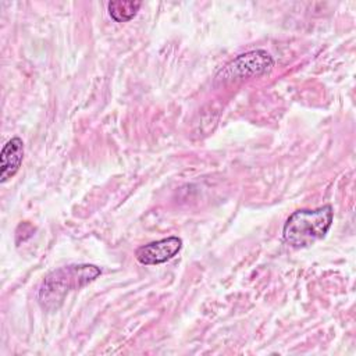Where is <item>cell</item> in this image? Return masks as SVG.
Returning <instances> with one entry per match:
<instances>
[{
    "instance_id": "cell-5",
    "label": "cell",
    "mask_w": 356,
    "mask_h": 356,
    "mask_svg": "<svg viewBox=\"0 0 356 356\" xmlns=\"http://www.w3.org/2000/svg\"><path fill=\"white\" fill-rule=\"evenodd\" d=\"M24 159V142L21 138H11L1 150L0 154V182L4 184L13 178L19 170Z\"/></svg>"
},
{
    "instance_id": "cell-3",
    "label": "cell",
    "mask_w": 356,
    "mask_h": 356,
    "mask_svg": "<svg viewBox=\"0 0 356 356\" xmlns=\"http://www.w3.org/2000/svg\"><path fill=\"white\" fill-rule=\"evenodd\" d=\"M273 67L274 60L266 50H252L245 54H239L236 58L229 61L218 71L216 81L227 83L260 76L270 72Z\"/></svg>"
},
{
    "instance_id": "cell-6",
    "label": "cell",
    "mask_w": 356,
    "mask_h": 356,
    "mask_svg": "<svg viewBox=\"0 0 356 356\" xmlns=\"http://www.w3.org/2000/svg\"><path fill=\"white\" fill-rule=\"evenodd\" d=\"M140 6H142V1L115 0V1H110L107 4V10H108L110 17L115 22H127L136 15Z\"/></svg>"
},
{
    "instance_id": "cell-1",
    "label": "cell",
    "mask_w": 356,
    "mask_h": 356,
    "mask_svg": "<svg viewBox=\"0 0 356 356\" xmlns=\"http://www.w3.org/2000/svg\"><path fill=\"white\" fill-rule=\"evenodd\" d=\"M102 274L95 264H68L50 271L42 281L38 292L40 306L47 312L57 310L65 296L95 281Z\"/></svg>"
},
{
    "instance_id": "cell-2",
    "label": "cell",
    "mask_w": 356,
    "mask_h": 356,
    "mask_svg": "<svg viewBox=\"0 0 356 356\" xmlns=\"http://www.w3.org/2000/svg\"><path fill=\"white\" fill-rule=\"evenodd\" d=\"M334 221V211L330 204L318 209H303L293 211L282 228L284 242L295 249L307 248L323 239Z\"/></svg>"
},
{
    "instance_id": "cell-4",
    "label": "cell",
    "mask_w": 356,
    "mask_h": 356,
    "mask_svg": "<svg viewBox=\"0 0 356 356\" xmlns=\"http://www.w3.org/2000/svg\"><path fill=\"white\" fill-rule=\"evenodd\" d=\"M182 248V239L178 236L163 238L143 246H139L135 250V257L140 264L152 266L161 264L171 260Z\"/></svg>"
}]
</instances>
